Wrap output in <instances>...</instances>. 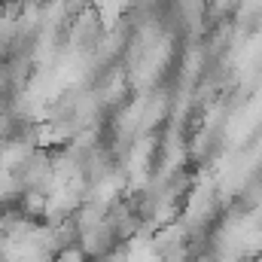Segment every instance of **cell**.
I'll use <instances>...</instances> for the list:
<instances>
[{"mask_svg": "<svg viewBox=\"0 0 262 262\" xmlns=\"http://www.w3.org/2000/svg\"><path fill=\"white\" fill-rule=\"evenodd\" d=\"M95 6V0H64V12H67V18L73 21V18H79L82 12H89Z\"/></svg>", "mask_w": 262, "mask_h": 262, "instance_id": "6da1fadb", "label": "cell"}]
</instances>
